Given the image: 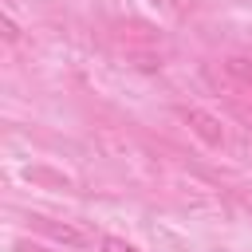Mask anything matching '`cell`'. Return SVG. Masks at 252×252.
Listing matches in <instances>:
<instances>
[{
    "mask_svg": "<svg viewBox=\"0 0 252 252\" xmlns=\"http://www.w3.org/2000/svg\"><path fill=\"white\" fill-rule=\"evenodd\" d=\"M0 28H4V39H8V43H16V39H20V24H16L8 12L0 16Z\"/></svg>",
    "mask_w": 252,
    "mask_h": 252,
    "instance_id": "cell-5",
    "label": "cell"
},
{
    "mask_svg": "<svg viewBox=\"0 0 252 252\" xmlns=\"http://www.w3.org/2000/svg\"><path fill=\"white\" fill-rule=\"evenodd\" d=\"M16 248H20V252H51V248H43V244H28V240H20Z\"/></svg>",
    "mask_w": 252,
    "mask_h": 252,
    "instance_id": "cell-6",
    "label": "cell"
},
{
    "mask_svg": "<svg viewBox=\"0 0 252 252\" xmlns=\"http://www.w3.org/2000/svg\"><path fill=\"white\" fill-rule=\"evenodd\" d=\"M39 220V228L47 232V236H55L59 244H67V248H87L94 236L87 232V228H79V224H71V220H47V217H35Z\"/></svg>",
    "mask_w": 252,
    "mask_h": 252,
    "instance_id": "cell-2",
    "label": "cell"
},
{
    "mask_svg": "<svg viewBox=\"0 0 252 252\" xmlns=\"http://www.w3.org/2000/svg\"><path fill=\"white\" fill-rule=\"evenodd\" d=\"M224 67H228V75H232V79H240L244 87H252V59H244V55H232Z\"/></svg>",
    "mask_w": 252,
    "mask_h": 252,
    "instance_id": "cell-3",
    "label": "cell"
},
{
    "mask_svg": "<svg viewBox=\"0 0 252 252\" xmlns=\"http://www.w3.org/2000/svg\"><path fill=\"white\" fill-rule=\"evenodd\" d=\"M181 118H185V126H189L205 146H224V126H220L217 114H209V110H201V106H185Z\"/></svg>",
    "mask_w": 252,
    "mask_h": 252,
    "instance_id": "cell-1",
    "label": "cell"
},
{
    "mask_svg": "<svg viewBox=\"0 0 252 252\" xmlns=\"http://www.w3.org/2000/svg\"><path fill=\"white\" fill-rule=\"evenodd\" d=\"M240 118L248 122V130H252V106H240Z\"/></svg>",
    "mask_w": 252,
    "mask_h": 252,
    "instance_id": "cell-7",
    "label": "cell"
},
{
    "mask_svg": "<svg viewBox=\"0 0 252 252\" xmlns=\"http://www.w3.org/2000/svg\"><path fill=\"white\" fill-rule=\"evenodd\" d=\"M102 252H142V248H134V244L122 240V236H102Z\"/></svg>",
    "mask_w": 252,
    "mask_h": 252,
    "instance_id": "cell-4",
    "label": "cell"
}]
</instances>
